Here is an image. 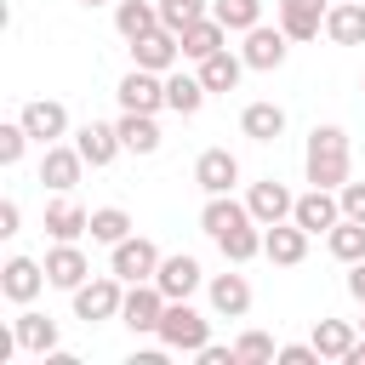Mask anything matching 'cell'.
Here are the masks:
<instances>
[{
	"instance_id": "obj_1",
	"label": "cell",
	"mask_w": 365,
	"mask_h": 365,
	"mask_svg": "<svg viewBox=\"0 0 365 365\" xmlns=\"http://www.w3.org/2000/svg\"><path fill=\"white\" fill-rule=\"evenodd\" d=\"M200 228L222 245V257L228 262H251L257 251H262V222L251 217V205H240V200H228V194H211L205 200V211H200Z\"/></svg>"
},
{
	"instance_id": "obj_2",
	"label": "cell",
	"mask_w": 365,
	"mask_h": 365,
	"mask_svg": "<svg viewBox=\"0 0 365 365\" xmlns=\"http://www.w3.org/2000/svg\"><path fill=\"white\" fill-rule=\"evenodd\" d=\"M302 171H308L314 188H342L348 182V131L342 125H314L308 154H302Z\"/></svg>"
},
{
	"instance_id": "obj_3",
	"label": "cell",
	"mask_w": 365,
	"mask_h": 365,
	"mask_svg": "<svg viewBox=\"0 0 365 365\" xmlns=\"http://www.w3.org/2000/svg\"><path fill=\"white\" fill-rule=\"evenodd\" d=\"M160 336H165V348H182V354H200V348H205V319L188 308V297L165 302V314H160Z\"/></svg>"
},
{
	"instance_id": "obj_4",
	"label": "cell",
	"mask_w": 365,
	"mask_h": 365,
	"mask_svg": "<svg viewBox=\"0 0 365 365\" xmlns=\"http://www.w3.org/2000/svg\"><path fill=\"white\" fill-rule=\"evenodd\" d=\"M125 308V291H120V274H103V279H86L74 291V314L91 325V319H114Z\"/></svg>"
},
{
	"instance_id": "obj_5",
	"label": "cell",
	"mask_w": 365,
	"mask_h": 365,
	"mask_svg": "<svg viewBox=\"0 0 365 365\" xmlns=\"http://www.w3.org/2000/svg\"><path fill=\"white\" fill-rule=\"evenodd\" d=\"M165 291L154 285V279H137L131 291H125V308H120V319L131 325V331H160V314H165Z\"/></svg>"
},
{
	"instance_id": "obj_6",
	"label": "cell",
	"mask_w": 365,
	"mask_h": 365,
	"mask_svg": "<svg viewBox=\"0 0 365 365\" xmlns=\"http://www.w3.org/2000/svg\"><path fill=\"white\" fill-rule=\"evenodd\" d=\"M131 57H137V68H154V74H165L177 57H182V34L177 29H148L143 40H131Z\"/></svg>"
},
{
	"instance_id": "obj_7",
	"label": "cell",
	"mask_w": 365,
	"mask_h": 365,
	"mask_svg": "<svg viewBox=\"0 0 365 365\" xmlns=\"http://www.w3.org/2000/svg\"><path fill=\"white\" fill-rule=\"evenodd\" d=\"M114 274H120L125 285L154 279V274H160V251H154V240H143V234L120 240V245H114Z\"/></svg>"
},
{
	"instance_id": "obj_8",
	"label": "cell",
	"mask_w": 365,
	"mask_h": 365,
	"mask_svg": "<svg viewBox=\"0 0 365 365\" xmlns=\"http://www.w3.org/2000/svg\"><path fill=\"white\" fill-rule=\"evenodd\" d=\"M80 165H86V154H80V148L46 143V154H40V182H46L51 194H68V188L80 182Z\"/></svg>"
},
{
	"instance_id": "obj_9",
	"label": "cell",
	"mask_w": 365,
	"mask_h": 365,
	"mask_svg": "<svg viewBox=\"0 0 365 365\" xmlns=\"http://www.w3.org/2000/svg\"><path fill=\"white\" fill-rule=\"evenodd\" d=\"M308 234H331L336 222H342V194H331V188H308L302 200H297V211H291Z\"/></svg>"
},
{
	"instance_id": "obj_10",
	"label": "cell",
	"mask_w": 365,
	"mask_h": 365,
	"mask_svg": "<svg viewBox=\"0 0 365 365\" xmlns=\"http://www.w3.org/2000/svg\"><path fill=\"white\" fill-rule=\"evenodd\" d=\"M308 240H314V234H308V228L291 217V222H268V234H262V251H268L279 268H297V262L308 257Z\"/></svg>"
},
{
	"instance_id": "obj_11",
	"label": "cell",
	"mask_w": 365,
	"mask_h": 365,
	"mask_svg": "<svg viewBox=\"0 0 365 365\" xmlns=\"http://www.w3.org/2000/svg\"><path fill=\"white\" fill-rule=\"evenodd\" d=\"M120 108H137V114L165 108V80H160L154 68H131V74L120 80Z\"/></svg>"
},
{
	"instance_id": "obj_12",
	"label": "cell",
	"mask_w": 365,
	"mask_h": 365,
	"mask_svg": "<svg viewBox=\"0 0 365 365\" xmlns=\"http://www.w3.org/2000/svg\"><path fill=\"white\" fill-rule=\"evenodd\" d=\"M86 274H91V268H86V251H80L74 240H57V245L46 251V279H51V285L80 291V285H86Z\"/></svg>"
},
{
	"instance_id": "obj_13",
	"label": "cell",
	"mask_w": 365,
	"mask_h": 365,
	"mask_svg": "<svg viewBox=\"0 0 365 365\" xmlns=\"http://www.w3.org/2000/svg\"><path fill=\"white\" fill-rule=\"evenodd\" d=\"M194 182H200L205 194H228V188L240 182V160H234L228 148H205V154L194 160Z\"/></svg>"
},
{
	"instance_id": "obj_14",
	"label": "cell",
	"mask_w": 365,
	"mask_h": 365,
	"mask_svg": "<svg viewBox=\"0 0 365 365\" xmlns=\"http://www.w3.org/2000/svg\"><path fill=\"white\" fill-rule=\"evenodd\" d=\"M245 205H251V217H257L262 228H268V222H285V217L297 211V200H291V188H285V182H274V177H268V182H251V194H245Z\"/></svg>"
},
{
	"instance_id": "obj_15",
	"label": "cell",
	"mask_w": 365,
	"mask_h": 365,
	"mask_svg": "<svg viewBox=\"0 0 365 365\" xmlns=\"http://www.w3.org/2000/svg\"><path fill=\"white\" fill-rule=\"evenodd\" d=\"M46 234H51V240H80V234H91V211H86L74 194H57V200L46 205Z\"/></svg>"
},
{
	"instance_id": "obj_16",
	"label": "cell",
	"mask_w": 365,
	"mask_h": 365,
	"mask_svg": "<svg viewBox=\"0 0 365 365\" xmlns=\"http://www.w3.org/2000/svg\"><path fill=\"white\" fill-rule=\"evenodd\" d=\"M285 40H291V34H285L279 23H274V29H268V23L245 29V63H251V68H279V63H285Z\"/></svg>"
},
{
	"instance_id": "obj_17",
	"label": "cell",
	"mask_w": 365,
	"mask_h": 365,
	"mask_svg": "<svg viewBox=\"0 0 365 365\" xmlns=\"http://www.w3.org/2000/svg\"><path fill=\"white\" fill-rule=\"evenodd\" d=\"M17 120H23V125H29V137H40V143H57V137L68 131V108H63L57 97H34Z\"/></svg>"
},
{
	"instance_id": "obj_18",
	"label": "cell",
	"mask_w": 365,
	"mask_h": 365,
	"mask_svg": "<svg viewBox=\"0 0 365 365\" xmlns=\"http://www.w3.org/2000/svg\"><path fill=\"white\" fill-rule=\"evenodd\" d=\"M154 285L177 302V297H194V285H200V257H188V251H177V257H160V274H154Z\"/></svg>"
},
{
	"instance_id": "obj_19",
	"label": "cell",
	"mask_w": 365,
	"mask_h": 365,
	"mask_svg": "<svg viewBox=\"0 0 365 365\" xmlns=\"http://www.w3.org/2000/svg\"><path fill=\"white\" fill-rule=\"evenodd\" d=\"M40 285H51V279H46V268H40V262H29V257H11V262L0 268V291H6L11 302H34V297H40Z\"/></svg>"
},
{
	"instance_id": "obj_20",
	"label": "cell",
	"mask_w": 365,
	"mask_h": 365,
	"mask_svg": "<svg viewBox=\"0 0 365 365\" xmlns=\"http://www.w3.org/2000/svg\"><path fill=\"white\" fill-rule=\"evenodd\" d=\"M325 0H279V29L291 34V40H314L319 29H325Z\"/></svg>"
},
{
	"instance_id": "obj_21",
	"label": "cell",
	"mask_w": 365,
	"mask_h": 365,
	"mask_svg": "<svg viewBox=\"0 0 365 365\" xmlns=\"http://www.w3.org/2000/svg\"><path fill=\"white\" fill-rule=\"evenodd\" d=\"M74 148L86 154V165H108L125 143H120V125H103V120H86L80 125V137H74Z\"/></svg>"
},
{
	"instance_id": "obj_22",
	"label": "cell",
	"mask_w": 365,
	"mask_h": 365,
	"mask_svg": "<svg viewBox=\"0 0 365 365\" xmlns=\"http://www.w3.org/2000/svg\"><path fill=\"white\" fill-rule=\"evenodd\" d=\"M325 34L336 46H365V0H336L325 11Z\"/></svg>"
},
{
	"instance_id": "obj_23",
	"label": "cell",
	"mask_w": 365,
	"mask_h": 365,
	"mask_svg": "<svg viewBox=\"0 0 365 365\" xmlns=\"http://www.w3.org/2000/svg\"><path fill=\"white\" fill-rule=\"evenodd\" d=\"M240 131H245L251 143H274V137L285 131V108H279V103H251V108L240 114Z\"/></svg>"
},
{
	"instance_id": "obj_24",
	"label": "cell",
	"mask_w": 365,
	"mask_h": 365,
	"mask_svg": "<svg viewBox=\"0 0 365 365\" xmlns=\"http://www.w3.org/2000/svg\"><path fill=\"white\" fill-rule=\"evenodd\" d=\"M211 308L228 314V319H240V314L251 308V285H245V274H217V279H211Z\"/></svg>"
},
{
	"instance_id": "obj_25",
	"label": "cell",
	"mask_w": 365,
	"mask_h": 365,
	"mask_svg": "<svg viewBox=\"0 0 365 365\" xmlns=\"http://www.w3.org/2000/svg\"><path fill=\"white\" fill-rule=\"evenodd\" d=\"M222 34H228V29H222L217 17H200V23H188V29H182V57L205 63L211 51H222Z\"/></svg>"
},
{
	"instance_id": "obj_26",
	"label": "cell",
	"mask_w": 365,
	"mask_h": 365,
	"mask_svg": "<svg viewBox=\"0 0 365 365\" xmlns=\"http://www.w3.org/2000/svg\"><path fill=\"white\" fill-rule=\"evenodd\" d=\"M120 143H125L131 154H154V148H160V125H154V114L125 108V114H120Z\"/></svg>"
},
{
	"instance_id": "obj_27",
	"label": "cell",
	"mask_w": 365,
	"mask_h": 365,
	"mask_svg": "<svg viewBox=\"0 0 365 365\" xmlns=\"http://www.w3.org/2000/svg\"><path fill=\"white\" fill-rule=\"evenodd\" d=\"M114 29H120L125 40H143L148 29H160V6H154V0H120Z\"/></svg>"
},
{
	"instance_id": "obj_28",
	"label": "cell",
	"mask_w": 365,
	"mask_h": 365,
	"mask_svg": "<svg viewBox=\"0 0 365 365\" xmlns=\"http://www.w3.org/2000/svg\"><path fill=\"white\" fill-rule=\"evenodd\" d=\"M240 68H245V57L211 51V57L200 63V80H205V91H234V86H240Z\"/></svg>"
},
{
	"instance_id": "obj_29",
	"label": "cell",
	"mask_w": 365,
	"mask_h": 365,
	"mask_svg": "<svg viewBox=\"0 0 365 365\" xmlns=\"http://www.w3.org/2000/svg\"><path fill=\"white\" fill-rule=\"evenodd\" d=\"M200 103H205V80L200 74H165V108L200 114Z\"/></svg>"
},
{
	"instance_id": "obj_30",
	"label": "cell",
	"mask_w": 365,
	"mask_h": 365,
	"mask_svg": "<svg viewBox=\"0 0 365 365\" xmlns=\"http://www.w3.org/2000/svg\"><path fill=\"white\" fill-rule=\"evenodd\" d=\"M354 342H359V336H354L348 319H319V325H314V348H319V359H348Z\"/></svg>"
},
{
	"instance_id": "obj_31",
	"label": "cell",
	"mask_w": 365,
	"mask_h": 365,
	"mask_svg": "<svg viewBox=\"0 0 365 365\" xmlns=\"http://www.w3.org/2000/svg\"><path fill=\"white\" fill-rule=\"evenodd\" d=\"M325 245H331L336 262H359V257H365V222H359V217H342V222L325 234Z\"/></svg>"
},
{
	"instance_id": "obj_32",
	"label": "cell",
	"mask_w": 365,
	"mask_h": 365,
	"mask_svg": "<svg viewBox=\"0 0 365 365\" xmlns=\"http://www.w3.org/2000/svg\"><path fill=\"white\" fill-rule=\"evenodd\" d=\"M11 331H17V342L34 348V354H51V348H57V325H51L46 314H17Z\"/></svg>"
},
{
	"instance_id": "obj_33",
	"label": "cell",
	"mask_w": 365,
	"mask_h": 365,
	"mask_svg": "<svg viewBox=\"0 0 365 365\" xmlns=\"http://www.w3.org/2000/svg\"><path fill=\"white\" fill-rule=\"evenodd\" d=\"M211 17L222 23V29H257L262 23V0H211Z\"/></svg>"
},
{
	"instance_id": "obj_34",
	"label": "cell",
	"mask_w": 365,
	"mask_h": 365,
	"mask_svg": "<svg viewBox=\"0 0 365 365\" xmlns=\"http://www.w3.org/2000/svg\"><path fill=\"white\" fill-rule=\"evenodd\" d=\"M91 240H97V245H120V240H131V217H125L120 205L91 211Z\"/></svg>"
},
{
	"instance_id": "obj_35",
	"label": "cell",
	"mask_w": 365,
	"mask_h": 365,
	"mask_svg": "<svg viewBox=\"0 0 365 365\" xmlns=\"http://www.w3.org/2000/svg\"><path fill=\"white\" fill-rule=\"evenodd\" d=\"M200 17H205V0H160V23L177 29V34H182L188 23H200Z\"/></svg>"
},
{
	"instance_id": "obj_36",
	"label": "cell",
	"mask_w": 365,
	"mask_h": 365,
	"mask_svg": "<svg viewBox=\"0 0 365 365\" xmlns=\"http://www.w3.org/2000/svg\"><path fill=\"white\" fill-rule=\"evenodd\" d=\"M23 143H29V125H23V120L0 125V165H17V160H23Z\"/></svg>"
},
{
	"instance_id": "obj_37",
	"label": "cell",
	"mask_w": 365,
	"mask_h": 365,
	"mask_svg": "<svg viewBox=\"0 0 365 365\" xmlns=\"http://www.w3.org/2000/svg\"><path fill=\"white\" fill-rule=\"evenodd\" d=\"M234 354H240V365H262V359H274V342H268L262 331H245V336L234 342Z\"/></svg>"
},
{
	"instance_id": "obj_38",
	"label": "cell",
	"mask_w": 365,
	"mask_h": 365,
	"mask_svg": "<svg viewBox=\"0 0 365 365\" xmlns=\"http://www.w3.org/2000/svg\"><path fill=\"white\" fill-rule=\"evenodd\" d=\"M336 194H342V217H359L365 222V182H342Z\"/></svg>"
},
{
	"instance_id": "obj_39",
	"label": "cell",
	"mask_w": 365,
	"mask_h": 365,
	"mask_svg": "<svg viewBox=\"0 0 365 365\" xmlns=\"http://www.w3.org/2000/svg\"><path fill=\"white\" fill-rule=\"evenodd\" d=\"M200 359H205V365H240V354H234V348H217V342H205Z\"/></svg>"
},
{
	"instance_id": "obj_40",
	"label": "cell",
	"mask_w": 365,
	"mask_h": 365,
	"mask_svg": "<svg viewBox=\"0 0 365 365\" xmlns=\"http://www.w3.org/2000/svg\"><path fill=\"white\" fill-rule=\"evenodd\" d=\"M279 359H285V365H314L319 348H314V342H308V348H279Z\"/></svg>"
},
{
	"instance_id": "obj_41",
	"label": "cell",
	"mask_w": 365,
	"mask_h": 365,
	"mask_svg": "<svg viewBox=\"0 0 365 365\" xmlns=\"http://www.w3.org/2000/svg\"><path fill=\"white\" fill-rule=\"evenodd\" d=\"M348 291H354V302H365V257L348 262Z\"/></svg>"
},
{
	"instance_id": "obj_42",
	"label": "cell",
	"mask_w": 365,
	"mask_h": 365,
	"mask_svg": "<svg viewBox=\"0 0 365 365\" xmlns=\"http://www.w3.org/2000/svg\"><path fill=\"white\" fill-rule=\"evenodd\" d=\"M17 222H23V211H17V200H6L0 205V234H17Z\"/></svg>"
},
{
	"instance_id": "obj_43",
	"label": "cell",
	"mask_w": 365,
	"mask_h": 365,
	"mask_svg": "<svg viewBox=\"0 0 365 365\" xmlns=\"http://www.w3.org/2000/svg\"><path fill=\"white\" fill-rule=\"evenodd\" d=\"M80 6H103V0H80Z\"/></svg>"
}]
</instances>
